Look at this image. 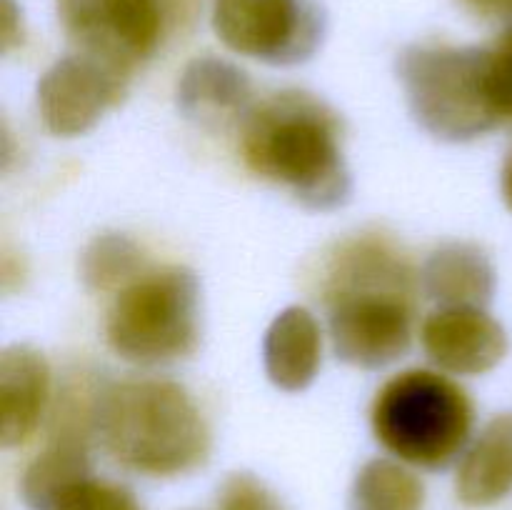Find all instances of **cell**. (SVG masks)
I'll return each instance as SVG.
<instances>
[{"label": "cell", "mask_w": 512, "mask_h": 510, "mask_svg": "<svg viewBox=\"0 0 512 510\" xmlns=\"http://www.w3.org/2000/svg\"><path fill=\"white\" fill-rule=\"evenodd\" d=\"M330 340L343 363L378 370L413 340V268L388 240L363 235L340 245L325 278Z\"/></svg>", "instance_id": "obj_1"}, {"label": "cell", "mask_w": 512, "mask_h": 510, "mask_svg": "<svg viewBox=\"0 0 512 510\" xmlns=\"http://www.w3.org/2000/svg\"><path fill=\"white\" fill-rule=\"evenodd\" d=\"M240 153L255 175L288 188L308 208L348 203L353 183L338 113L315 95L283 90L253 105L240 123Z\"/></svg>", "instance_id": "obj_2"}, {"label": "cell", "mask_w": 512, "mask_h": 510, "mask_svg": "<svg viewBox=\"0 0 512 510\" xmlns=\"http://www.w3.org/2000/svg\"><path fill=\"white\" fill-rule=\"evenodd\" d=\"M93 430L120 465L153 478L190 473L210 455L208 423L173 380L110 383L93 403Z\"/></svg>", "instance_id": "obj_3"}, {"label": "cell", "mask_w": 512, "mask_h": 510, "mask_svg": "<svg viewBox=\"0 0 512 510\" xmlns=\"http://www.w3.org/2000/svg\"><path fill=\"white\" fill-rule=\"evenodd\" d=\"M378 443L405 463L438 470L453 463L473 433V400L435 370H405L378 390L370 410Z\"/></svg>", "instance_id": "obj_4"}, {"label": "cell", "mask_w": 512, "mask_h": 510, "mask_svg": "<svg viewBox=\"0 0 512 510\" xmlns=\"http://www.w3.org/2000/svg\"><path fill=\"white\" fill-rule=\"evenodd\" d=\"M398 78L415 120L440 140H473L503 123L488 90V48L480 45H408Z\"/></svg>", "instance_id": "obj_5"}, {"label": "cell", "mask_w": 512, "mask_h": 510, "mask_svg": "<svg viewBox=\"0 0 512 510\" xmlns=\"http://www.w3.org/2000/svg\"><path fill=\"white\" fill-rule=\"evenodd\" d=\"M115 355L135 365H163L200 343V285L183 265L145 270L118 290L105 320Z\"/></svg>", "instance_id": "obj_6"}, {"label": "cell", "mask_w": 512, "mask_h": 510, "mask_svg": "<svg viewBox=\"0 0 512 510\" xmlns=\"http://www.w3.org/2000/svg\"><path fill=\"white\" fill-rule=\"evenodd\" d=\"M213 30L235 53L295 65L320 48L325 15L315 0H213Z\"/></svg>", "instance_id": "obj_7"}, {"label": "cell", "mask_w": 512, "mask_h": 510, "mask_svg": "<svg viewBox=\"0 0 512 510\" xmlns=\"http://www.w3.org/2000/svg\"><path fill=\"white\" fill-rule=\"evenodd\" d=\"M65 35L80 53L123 70L148 60L165 30L163 0H55Z\"/></svg>", "instance_id": "obj_8"}, {"label": "cell", "mask_w": 512, "mask_h": 510, "mask_svg": "<svg viewBox=\"0 0 512 510\" xmlns=\"http://www.w3.org/2000/svg\"><path fill=\"white\" fill-rule=\"evenodd\" d=\"M128 78V70L80 50L60 58L38 83V108L45 128L63 138L88 133L105 110L123 100Z\"/></svg>", "instance_id": "obj_9"}, {"label": "cell", "mask_w": 512, "mask_h": 510, "mask_svg": "<svg viewBox=\"0 0 512 510\" xmlns=\"http://www.w3.org/2000/svg\"><path fill=\"white\" fill-rule=\"evenodd\" d=\"M420 340L438 368L455 375H483L508 355V335L483 308H443L428 315Z\"/></svg>", "instance_id": "obj_10"}, {"label": "cell", "mask_w": 512, "mask_h": 510, "mask_svg": "<svg viewBox=\"0 0 512 510\" xmlns=\"http://www.w3.org/2000/svg\"><path fill=\"white\" fill-rule=\"evenodd\" d=\"M253 85L245 70L215 55H200L185 65L178 80V105L190 120L223 128L253 108Z\"/></svg>", "instance_id": "obj_11"}, {"label": "cell", "mask_w": 512, "mask_h": 510, "mask_svg": "<svg viewBox=\"0 0 512 510\" xmlns=\"http://www.w3.org/2000/svg\"><path fill=\"white\" fill-rule=\"evenodd\" d=\"M50 398L48 360L30 345H10L0 355V443L23 445L38 430Z\"/></svg>", "instance_id": "obj_12"}, {"label": "cell", "mask_w": 512, "mask_h": 510, "mask_svg": "<svg viewBox=\"0 0 512 510\" xmlns=\"http://www.w3.org/2000/svg\"><path fill=\"white\" fill-rule=\"evenodd\" d=\"M263 360L265 373L280 390L298 393L313 383L323 360V333L310 310L293 305L270 323Z\"/></svg>", "instance_id": "obj_13"}, {"label": "cell", "mask_w": 512, "mask_h": 510, "mask_svg": "<svg viewBox=\"0 0 512 510\" xmlns=\"http://www.w3.org/2000/svg\"><path fill=\"white\" fill-rule=\"evenodd\" d=\"M423 290L445 308H485L495 295V268L478 245H443L425 263Z\"/></svg>", "instance_id": "obj_14"}, {"label": "cell", "mask_w": 512, "mask_h": 510, "mask_svg": "<svg viewBox=\"0 0 512 510\" xmlns=\"http://www.w3.org/2000/svg\"><path fill=\"white\" fill-rule=\"evenodd\" d=\"M458 498L470 508H488L512 493V413L495 415L460 463Z\"/></svg>", "instance_id": "obj_15"}, {"label": "cell", "mask_w": 512, "mask_h": 510, "mask_svg": "<svg viewBox=\"0 0 512 510\" xmlns=\"http://www.w3.org/2000/svg\"><path fill=\"white\" fill-rule=\"evenodd\" d=\"M90 475L93 470H90L85 428L78 430L75 425H63L48 448L28 465L20 493L30 510H55L60 498Z\"/></svg>", "instance_id": "obj_16"}, {"label": "cell", "mask_w": 512, "mask_h": 510, "mask_svg": "<svg viewBox=\"0 0 512 510\" xmlns=\"http://www.w3.org/2000/svg\"><path fill=\"white\" fill-rule=\"evenodd\" d=\"M425 488L415 473L388 458L360 468L350 490V510H423Z\"/></svg>", "instance_id": "obj_17"}, {"label": "cell", "mask_w": 512, "mask_h": 510, "mask_svg": "<svg viewBox=\"0 0 512 510\" xmlns=\"http://www.w3.org/2000/svg\"><path fill=\"white\" fill-rule=\"evenodd\" d=\"M140 273H145L143 253L128 235H98L80 255V278L90 290H98V293L123 290Z\"/></svg>", "instance_id": "obj_18"}, {"label": "cell", "mask_w": 512, "mask_h": 510, "mask_svg": "<svg viewBox=\"0 0 512 510\" xmlns=\"http://www.w3.org/2000/svg\"><path fill=\"white\" fill-rule=\"evenodd\" d=\"M55 510H143V505L125 485L90 475L68 490Z\"/></svg>", "instance_id": "obj_19"}, {"label": "cell", "mask_w": 512, "mask_h": 510, "mask_svg": "<svg viewBox=\"0 0 512 510\" xmlns=\"http://www.w3.org/2000/svg\"><path fill=\"white\" fill-rule=\"evenodd\" d=\"M488 90L500 120H512V20L488 48Z\"/></svg>", "instance_id": "obj_20"}, {"label": "cell", "mask_w": 512, "mask_h": 510, "mask_svg": "<svg viewBox=\"0 0 512 510\" xmlns=\"http://www.w3.org/2000/svg\"><path fill=\"white\" fill-rule=\"evenodd\" d=\"M218 510H283L273 490L250 473H233L218 490Z\"/></svg>", "instance_id": "obj_21"}, {"label": "cell", "mask_w": 512, "mask_h": 510, "mask_svg": "<svg viewBox=\"0 0 512 510\" xmlns=\"http://www.w3.org/2000/svg\"><path fill=\"white\" fill-rule=\"evenodd\" d=\"M468 13L483 20H512V0H460Z\"/></svg>", "instance_id": "obj_22"}, {"label": "cell", "mask_w": 512, "mask_h": 510, "mask_svg": "<svg viewBox=\"0 0 512 510\" xmlns=\"http://www.w3.org/2000/svg\"><path fill=\"white\" fill-rule=\"evenodd\" d=\"M23 43V20H20V8L15 0H3V50Z\"/></svg>", "instance_id": "obj_23"}, {"label": "cell", "mask_w": 512, "mask_h": 510, "mask_svg": "<svg viewBox=\"0 0 512 510\" xmlns=\"http://www.w3.org/2000/svg\"><path fill=\"white\" fill-rule=\"evenodd\" d=\"M500 188H503V200L505 205L512 210V150L503 165V175H500Z\"/></svg>", "instance_id": "obj_24"}]
</instances>
